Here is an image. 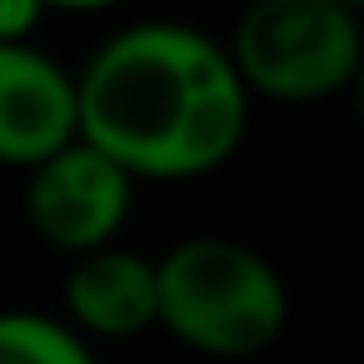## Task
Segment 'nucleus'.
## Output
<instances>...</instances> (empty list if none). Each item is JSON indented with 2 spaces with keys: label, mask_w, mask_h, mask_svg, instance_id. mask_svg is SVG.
<instances>
[{
  "label": "nucleus",
  "mask_w": 364,
  "mask_h": 364,
  "mask_svg": "<svg viewBox=\"0 0 364 364\" xmlns=\"http://www.w3.org/2000/svg\"><path fill=\"white\" fill-rule=\"evenodd\" d=\"M75 130L140 180H200L250 135V90L220 41L180 21L110 36L75 75Z\"/></svg>",
  "instance_id": "nucleus-1"
},
{
  "label": "nucleus",
  "mask_w": 364,
  "mask_h": 364,
  "mask_svg": "<svg viewBox=\"0 0 364 364\" xmlns=\"http://www.w3.org/2000/svg\"><path fill=\"white\" fill-rule=\"evenodd\" d=\"M289 324L284 274L230 235H190L155 259V329L205 359H255Z\"/></svg>",
  "instance_id": "nucleus-2"
},
{
  "label": "nucleus",
  "mask_w": 364,
  "mask_h": 364,
  "mask_svg": "<svg viewBox=\"0 0 364 364\" xmlns=\"http://www.w3.org/2000/svg\"><path fill=\"white\" fill-rule=\"evenodd\" d=\"M225 55L250 95L314 105L349 90L359 75V11L339 0H250Z\"/></svg>",
  "instance_id": "nucleus-3"
},
{
  "label": "nucleus",
  "mask_w": 364,
  "mask_h": 364,
  "mask_svg": "<svg viewBox=\"0 0 364 364\" xmlns=\"http://www.w3.org/2000/svg\"><path fill=\"white\" fill-rule=\"evenodd\" d=\"M135 210V180L80 135L26 170V225L60 255H90L120 240Z\"/></svg>",
  "instance_id": "nucleus-4"
},
{
  "label": "nucleus",
  "mask_w": 364,
  "mask_h": 364,
  "mask_svg": "<svg viewBox=\"0 0 364 364\" xmlns=\"http://www.w3.org/2000/svg\"><path fill=\"white\" fill-rule=\"evenodd\" d=\"M75 135V75L36 46H0V165L36 170Z\"/></svg>",
  "instance_id": "nucleus-5"
},
{
  "label": "nucleus",
  "mask_w": 364,
  "mask_h": 364,
  "mask_svg": "<svg viewBox=\"0 0 364 364\" xmlns=\"http://www.w3.org/2000/svg\"><path fill=\"white\" fill-rule=\"evenodd\" d=\"M65 324L90 344H120L155 329V259L125 250L120 240L90 255H75L65 269Z\"/></svg>",
  "instance_id": "nucleus-6"
},
{
  "label": "nucleus",
  "mask_w": 364,
  "mask_h": 364,
  "mask_svg": "<svg viewBox=\"0 0 364 364\" xmlns=\"http://www.w3.org/2000/svg\"><path fill=\"white\" fill-rule=\"evenodd\" d=\"M0 364H95V344L46 309H0Z\"/></svg>",
  "instance_id": "nucleus-7"
},
{
  "label": "nucleus",
  "mask_w": 364,
  "mask_h": 364,
  "mask_svg": "<svg viewBox=\"0 0 364 364\" xmlns=\"http://www.w3.org/2000/svg\"><path fill=\"white\" fill-rule=\"evenodd\" d=\"M41 21H46L41 0H0V46H31Z\"/></svg>",
  "instance_id": "nucleus-8"
},
{
  "label": "nucleus",
  "mask_w": 364,
  "mask_h": 364,
  "mask_svg": "<svg viewBox=\"0 0 364 364\" xmlns=\"http://www.w3.org/2000/svg\"><path fill=\"white\" fill-rule=\"evenodd\" d=\"M46 11H110V6H125V0H41Z\"/></svg>",
  "instance_id": "nucleus-9"
},
{
  "label": "nucleus",
  "mask_w": 364,
  "mask_h": 364,
  "mask_svg": "<svg viewBox=\"0 0 364 364\" xmlns=\"http://www.w3.org/2000/svg\"><path fill=\"white\" fill-rule=\"evenodd\" d=\"M339 6H349V11H359V6H364V0H339Z\"/></svg>",
  "instance_id": "nucleus-10"
}]
</instances>
